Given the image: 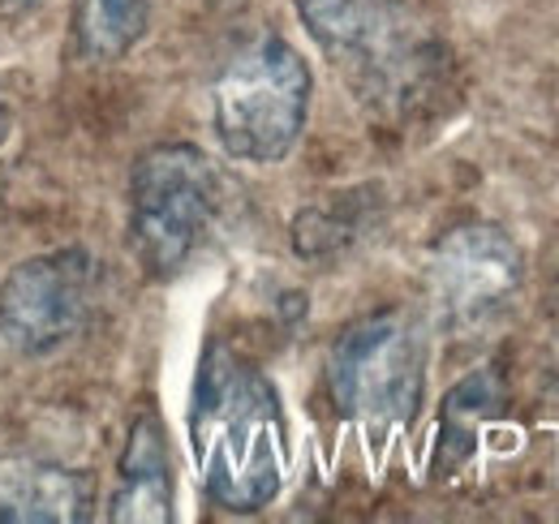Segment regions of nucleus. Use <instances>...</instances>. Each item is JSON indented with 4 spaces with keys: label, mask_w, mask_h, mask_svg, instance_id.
I'll list each match as a JSON object with an SVG mask.
<instances>
[{
    "label": "nucleus",
    "mask_w": 559,
    "mask_h": 524,
    "mask_svg": "<svg viewBox=\"0 0 559 524\" xmlns=\"http://www.w3.org/2000/svg\"><path fill=\"white\" fill-rule=\"evenodd\" d=\"M336 408L370 426L396 430L418 417L426 392V335L405 310H379L353 323L328 361Z\"/></svg>",
    "instance_id": "4"
},
{
    "label": "nucleus",
    "mask_w": 559,
    "mask_h": 524,
    "mask_svg": "<svg viewBox=\"0 0 559 524\" xmlns=\"http://www.w3.org/2000/svg\"><path fill=\"white\" fill-rule=\"evenodd\" d=\"M521 246L499 224H461L443 233L426 259L430 301L452 327H483L521 293Z\"/></svg>",
    "instance_id": "6"
},
{
    "label": "nucleus",
    "mask_w": 559,
    "mask_h": 524,
    "mask_svg": "<svg viewBox=\"0 0 559 524\" xmlns=\"http://www.w3.org/2000/svg\"><path fill=\"white\" fill-rule=\"evenodd\" d=\"M310 91V66L288 39L259 35L241 44L211 91L219 146L246 164H280L306 130Z\"/></svg>",
    "instance_id": "3"
},
{
    "label": "nucleus",
    "mask_w": 559,
    "mask_h": 524,
    "mask_svg": "<svg viewBox=\"0 0 559 524\" xmlns=\"http://www.w3.org/2000/svg\"><path fill=\"white\" fill-rule=\"evenodd\" d=\"M190 443L211 503L259 512L284 486L288 426L276 388L228 344L211 340L190 404Z\"/></svg>",
    "instance_id": "1"
},
{
    "label": "nucleus",
    "mask_w": 559,
    "mask_h": 524,
    "mask_svg": "<svg viewBox=\"0 0 559 524\" xmlns=\"http://www.w3.org/2000/svg\"><path fill=\"white\" fill-rule=\"evenodd\" d=\"M95 486L86 473L31 456H0V524L91 521Z\"/></svg>",
    "instance_id": "8"
},
{
    "label": "nucleus",
    "mask_w": 559,
    "mask_h": 524,
    "mask_svg": "<svg viewBox=\"0 0 559 524\" xmlns=\"http://www.w3.org/2000/svg\"><path fill=\"white\" fill-rule=\"evenodd\" d=\"M219 211V172L207 151L164 142L139 155L130 177V237L151 275H173Z\"/></svg>",
    "instance_id": "5"
},
{
    "label": "nucleus",
    "mask_w": 559,
    "mask_h": 524,
    "mask_svg": "<svg viewBox=\"0 0 559 524\" xmlns=\"http://www.w3.org/2000/svg\"><path fill=\"white\" fill-rule=\"evenodd\" d=\"M211 4H224V9H233V4H246V0H211Z\"/></svg>",
    "instance_id": "13"
},
{
    "label": "nucleus",
    "mask_w": 559,
    "mask_h": 524,
    "mask_svg": "<svg viewBox=\"0 0 559 524\" xmlns=\"http://www.w3.org/2000/svg\"><path fill=\"white\" fill-rule=\"evenodd\" d=\"M95 262L86 250H57L17 262L0 284V340L39 357L78 335L91 310Z\"/></svg>",
    "instance_id": "7"
},
{
    "label": "nucleus",
    "mask_w": 559,
    "mask_h": 524,
    "mask_svg": "<svg viewBox=\"0 0 559 524\" xmlns=\"http://www.w3.org/2000/svg\"><path fill=\"white\" fill-rule=\"evenodd\" d=\"M31 4H39V0H0V9H9V13H22V9H31Z\"/></svg>",
    "instance_id": "11"
},
{
    "label": "nucleus",
    "mask_w": 559,
    "mask_h": 524,
    "mask_svg": "<svg viewBox=\"0 0 559 524\" xmlns=\"http://www.w3.org/2000/svg\"><path fill=\"white\" fill-rule=\"evenodd\" d=\"M117 524H168L173 521V460L159 417L142 413L130 426L126 452H121V481L112 495Z\"/></svg>",
    "instance_id": "9"
},
{
    "label": "nucleus",
    "mask_w": 559,
    "mask_h": 524,
    "mask_svg": "<svg viewBox=\"0 0 559 524\" xmlns=\"http://www.w3.org/2000/svg\"><path fill=\"white\" fill-rule=\"evenodd\" d=\"M310 39L341 69L357 99L405 112L435 86L439 44L401 0H297Z\"/></svg>",
    "instance_id": "2"
},
{
    "label": "nucleus",
    "mask_w": 559,
    "mask_h": 524,
    "mask_svg": "<svg viewBox=\"0 0 559 524\" xmlns=\"http://www.w3.org/2000/svg\"><path fill=\"white\" fill-rule=\"evenodd\" d=\"M4 133H9V117H4V108H0V142H4Z\"/></svg>",
    "instance_id": "12"
},
{
    "label": "nucleus",
    "mask_w": 559,
    "mask_h": 524,
    "mask_svg": "<svg viewBox=\"0 0 559 524\" xmlns=\"http://www.w3.org/2000/svg\"><path fill=\"white\" fill-rule=\"evenodd\" d=\"M146 22H151V0H78L73 13L82 57L99 66L121 61L146 35Z\"/></svg>",
    "instance_id": "10"
}]
</instances>
